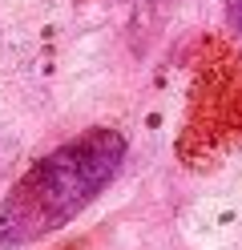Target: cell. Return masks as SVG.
I'll use <instances>...</instances> for the list:
<instances>
[{"instance_id": "7a4b0ae2", "label": "cell", "mask_w": 242, "mask_h": 250, "mask_svg": "<svg viewBox=\"0 0 242 250\" xmlns=\"http://www.w3.org/2000/svg\"><path fill=\"white\" fill-rule=\"evenodd\" d=\"M226 24L242 37V0H226Z\"/></svg>"}, {"instance_id": "6da1fadb", "label": "cell", "mask_w": 242, "mask_h": 250, "mask_svg": "<svg viewBox=\"0 0 242 250\" xmlns=\"http://www.w3.org/2000/svg\"><path fill=\"white\" fill-rule=\"evenodd\" d=\"M125 133L85 129L81 137L48 149L0 198V250L37 246L109 190L125 166Z\"/></svg>"}]
</instances>
